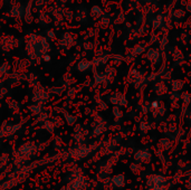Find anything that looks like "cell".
Instances as JSON below:
<instances>
[{
    "label": "cell",
    "mask_w": 191,
    "mask_h": 190,
    "mask_svg": "<svg viewBox=\"0 0 191 190\" xmlns=\"http://www.w3.org/2000/svg\"><path fill=\"white\" fill-rule=\"evenodd\" d=\"M164 181H165L164 177H162V176L160 175H152V176H150V178L148 179L146 186L151 189V188H154V187H157V186H161Z\"/></svg>",
    "instance_id": "cell-1"
},
{
    "label": "cell",
    "mask_w": 191,
    "mask_h": 190,
    "mask_svg": "<svg viewBox=\"0 0 191 190\" xmlns=\"http://www.w3.org/2000/svg\"><path fill=\"white\" fill-rule=\"evenodd\" d=\"M113 183H114L116 187H119V188L124 187V185H125V178H124V176L123 175L115 176L114 178H113Z\"/></svg>",
    "instance_id": "cell-2"
},
{
    "label": "cell",
    "mask_w": 191,
    "mask_h": 190,
    "mask_svg": "<svg viewBox=\"0 0 191 190\" xmlns=\"http://www.w3.org/2000/svg\"><path fill=\"white\" fill-rule=\"evenodd\" d=\"M135 159L140 160V161H146L150 159V153L146 151H139L135 154Z\"/></svg>",
    "instance_id": "cell-3"
},
{
    "label": "cell",
    "mask_w": 191,
    "mask_h": 190,
    "mask_svg": "<svg viewBox=\"0 0 191 190\" xmlns=\"http://www.w3.org/2000/svg\"><path fill=\"white\" fill-rule=\"evenodd\" d=\"M89 67V63L88 62H80L78 65V69L80 71H86Z\"/></svg>",
    "instance_id": "cell-4"
},
{
    "label": "cell",
    "mask_w": 191,
    "mask_h": 190,
    "mask_svg": "<svg viewBox=\"0 0 191 190\" xmlns=\"http://www.w3.org/2000/svg\"><path fill=\"white\" fill-rule=\"evenodd\" d=\"M151 190H165V188L161 185V186H157V187H154V188H151Z\"/></svg>",
    "instance_id": "cell-5"
}]
</instances>
